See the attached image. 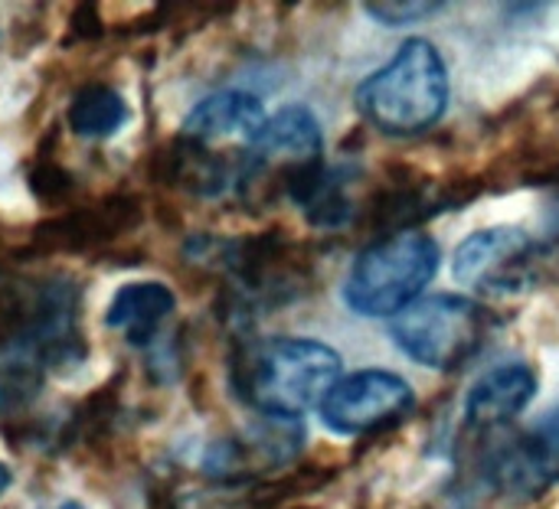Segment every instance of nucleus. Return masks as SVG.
I'll list each match as a JSON object with an SVG mask.
<instances>
[{
  "label": "nucleus",
  "mask_w": 559,
  "mask_h": 509,
  "mask_svg": "<svg viewBox=\"0 0 559 509\" xmlns=\"http://www.w3.org/2000/svg\"><path fill=\"white\" fill-rule=\"evenodd\" d=\"M455 281L485 298H521L559 281V239H537L518 226L468 235L455 249Z\"/></svg>",
  "instance_id": "4"
},
{
  "label": "nucleus",
  "mask_w": 559,
  "mask_h": 509,
  "mask_svg": "<svg viewBox=\"0 0 559 509\" xmlns=\"http://www.w3.org/2000/svg\"><path fill=\"white\" fill-rule=\"evenodd\" d=\"M495 317L472 298L432 294L390 320L393 343L419 366L452 373L468 366L488 343Z\"/></svg>",
  "instance_id": "5"
},
{
  "label": "nucleus",
  "mask_w": 559,
  "mask_h": 509,
  "mask_svg": "<svg viewBox=\"0 0 559 509\" xmlns=\"http://www.w3.org/2000/svg\"><path fill=\"white\" fill-rule=\"evenodd\" d=\"M357 111L367 124L390 137L429 131L449 108V69L442 52L416 36L396 56L357 85Z\"/></svg>",
  "instance_id": "2"
},
{
  "label": "nucleus",
  "mask_w": 559,
  "mask_h": 509,
  "mask_svg": "<svg viewBox=\"0 0 559 509\" xmlns=\"http://www.w3.org/2000/svg\"><path fill=\"white\" fill-rule=\"evenodd\" d=\"M527 435H531V441L540 448V455H544L550 464H557L559 471V405L550 415H544Z\"/></svg>",
  "instance_id": "15"
},
{
  "label": "nucleus",
  "mask_w": 559,
  "mask_h": 509,
  "mask_svg": "<svg viewBox=\"0 0 559 509\" xmlns=\"http://www.w3.org/2000/svg\"><path fill=\"white\" fill-rule=\"evenodd\" d=\"M177 307V298L167 284L157 281H141V284H124L115 291L105 324L124 330V340L131 347H147L154 343V330L160 320H167Z\"/></svg>",
  "instance_id": "11"
},
{
  "label": "nucleus",
  "mask_w": 559,
  "mask_h": 509,
  "mask_svg": "<svg viewBox=\"0 0 559 509\" xmlns=\"http://www.w3.org/2000/svg\"><path fill=\"white\" fill-rule=\"evenodd\" d=\"M537 396V373L527 363L498 366L468 392L465 422L468 428H498L518 419Z\"/></svg>",
  "instance_id": "10"
},
{
  "label": "nucleus",
  "mask_w": 559,
  "mask_h": 509,
  "mask_svg": "<svg viewBox=\"0 0 559 509\" xmlns=\"http://www.w3.org/2000/svg\"><path fill=\"white\" fill-rule=\"evenodd\" d=\"M59 509H85V507H79V504H62Z\"/></svg>",
  "instance_id": "19"
},
{
  "label": "nucleus",
  "mask_w": 559,
  "mask_h": 509,
  "mask_svg": "<svg viewBox=\"0 0 559 509\" xmlns=\"http://www.w3.org/2000/svg\"><path fill=\"white\" fill-rule=\"evenodd\" d=\"M66 118L79 137L102 141V137H111L115 131H121V124L128 121V105L115 88L95 82V85H85L75 92Z\"/></svg>",
  "instance_id": "12"
},
{
  "label": "nucleus",
  "mask_w": 559,
  "mask_h": 509,
  "mask_svg": "<svg viewBox=\"0 0 559 509\" xmlns=\"http://www.w3.org/2000/svg\"><path fill=\"white\" fill-rule=\"evenodd\" d=\"M341 379V356L301 337L255 340L236 350L229 363L233 392L272 422H295L308 409H321Z\"/></svg>",
  "instance_id": "1"
},
{
  "label": "nucleus",
  "mask_w": 559,
  "mask_h": 509,
  "mask_svg": "<svg viewBox=\"0 0 559 509\" xmlns=\"http://www.w3.org/2000/svg\"><path fill=\"white\" fill-rule=\"evenodd\" d=\"M265 121L269 114L252 92H216L187 114L183 137L206 147L216 141H239L242 147H249Z\"/></svg>",
  "instance_id": "9"
},
{
  "label": "nucleus",
  "mask_w": 559,
  "mask_h": 509,
  "mask_svg": "<svg viewBox=\"0 0 559 509\" xmlns=\"http://www.w3.org/2000/svg\"><path fill=\"white\" fill-rule=\"evenodd\" d=\"M26 180H29L33 196H36V199H43V203H66V199L72 196V190H75L72 173H69V170H62V167H59V163H52V160H39V163H33Z\"/></svg>",
  "instance_id": "14"
},
{
  "label": "nucleus",
  "mask_w": 559,
  "mask_h": 509,
  "mask_svg": "<svg viewBox=\"0 0 559 509\" xmlns=\"http://www.w3.org/2000/svg\"><path fill=\"white\" fill-rule=\"evenodd\" d=\"M364 10L383 26H409V23H419V20L442 13L445 3L442 0H403V3L377 0V3H364Z\"/></svg>",
  "instance_id": "13"
},
{
  "label": "nucleus",
  "mask_w": 559,
  "mask_h": 509,
  "mask_svg": "<svg viewBox=\"0 0 559 509\" xmlns=\"http://www.w3.org/2000/svg\"><path fill=\"white\" fill-rule=\"evenodd\" d=\"M550 190H554V196H550V203H547V222H550V229L559 235V167L544 180Z\"/></svg>",
  "instance_id": "17"
},
{
  "label": "nucleus",
  "mask_w": 559,
  "mask_h": 509,
  "mask_svg": "<svg viewBox=\"0 0 559 509\" xmlns=\"http://www.w3.org/2000/svg\"><path fill=\"white\" fill-rule=\"evenodd\" d=\"M72 29H75V36H82V39H98V36H102V20H98L95 3L75 7V13H72Z\"/></svg>",
  "instance_id": "16"
},
{
  "label": "nucleus",
  "mask_w": 559,
  "mask_h": 509,
  "mask_svg": "<svg viewBox=\"0 0 559 509\" xmlns=\"http://www.w3.org/2000/svg\"><path fill=\"white\" fill-rule=\"evenodd\" d=\"M10 481H13V474H10V468L7 464H0V494L10 487Z\"/></svg>",
  "instance_id": "18"
},
{
  "label": "nucleus",
  "mask_w": 559,
  "mask_h": 509,
  "mask_svg": "<svg viewBox=\"0 0 559 509\" xmlns=\"http://www.w3.org/2000/svg\"><path fill=\"white\" fill-rule=\"evenodd\" d=\"M141 222V206L134 196H108L95 206L69 209L43 222L33 235V245L43 252H85L92 245H108L121 232H131Z\"/></svg>",
  "instance_id": "8"
},
{
  "label": "nucleus",
  "mask_w": 559,
  "mask_h": 509,
  "mask_svg": "<svg viewBox=\"0 0 559 509\" xmlns=\"http://www.w3.org/2000/svg\"><path fill=\"white\" fill-rule=\"evenodd\" d=\"M439 271V245L423 229L373 239L344 281V304L360 317H396L419 301Z\"/></svg>",
  "instance_id": "3"
},
{
  "label": "nucleus",
  "mask_w": 559,
  "mask_h": 509,
  "mask_svg": "<svg viewBox=\"0 0 559 509\" xmlns=\"http://www.w3.org/2000/svg\"><path fill=\"white\" fill-rule=\"evenodd\" d=\"M321 147L324 141H321L318 118L301 105L282 108L265 121L259 137L249 144L242 160L239 193L246 199L288 196L305 177L324 167Z\"/></svg>",
  "instance_id": "6"
},
{
  "label": "nucleus",
  "mask_w": 559,
  "mask_h": 509,
  "mask_svg": "<svg viewBox=\"0 0 559 509\" xmlns=\"http://www.w3.org/2000/svg\"><path fill=\"white\" fill-rule=\"evenodd\" d=\"M416 405L413 386L386 369H360L337 379L321 402V422L337 435H367L406 419Z\"/></svg>",
  "instance_id": "7"
}]
</instances>
